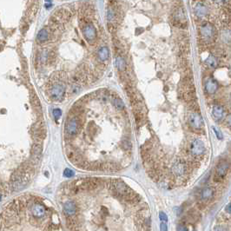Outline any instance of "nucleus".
I'll return each instance as SVG.
<instances>
[{"instance_id": "1a4fd4ad", "label": "nucleus", "mask_w": 231, "mask_h": 231, "mask_svg": "<svg viewBox=\"0 0 231 231\" xmlns=\"http://www.w3.org/2000/svg\"><path fill=\"white\" fill-rule=\"evenodd\" d=\"M215 196V188L212 187L204 188L200 193V199L202 202H207L212 199Z\"/></svg>"}, {"instance_id": "412c9836", "label": "nucleus", "mask_w": 231, "mask_h": 231, "mask_svg": "<svg viewBox=\"0 0 231 231\" xmlns=\"http://www.w3.org/2000/svg\"><path fill=\"white\" fill-rule=\"evenodd\" d=\"M113 103H114L115 107H116L117 110H122V109H123V107H124L123 102H122L120 98H118V97H116V98H115V99L113 100Z\"/></svg>"}, {"instance_id": "4be33fe9", "label": "nucleus", "mask_w": 231, "mask_h": 231, "mask_svg": "<svg viewBox=\"0 0 231 231\" xmlns=\"http://www.w3.org/2000/svg\"><path fill=\"white\" fill-rule=\"evenodd\" d=\"M64 176H65V177H71V176H74V172H73L71 170H70V169H66V170L64 171Z\"/></svg>"}, {"instance_id": "39448f33", "label": "nucleus", "mask_w": 231, "mask_h": 231, "mask_svg": "<svg viewBox=\"0 0 231 231\" xmlns=\"http://www.w3.org/2000/svg\"><path fill=\"white\" fill-rule=\"evenodd\" d=\"M188 122H190L191 127L194 129H201L203 127L204 122L202 118V116L196 113H191L188 117Z\"/></svg>"}, {"instance_id": "393cba45", "label": "nucleus", "mask_w": 231, "mask_h": 231, "mask_svg": "<svg viewBox=\"0 0 231 231\" xmlns=\"http://www.w3.org/2000/svg\"><path fill=\"white\" fill-rule=\"evenodd\" d=\"M160 231H168V227H167L166 222H161V224H160Z\"/></svg>"}, {"instance_id": "6e6552de", "label": "nucleus", "mask_w": 231, "mask_h": 231, "mask_svg": "<svg viewBox=\"0 0 231 231\" xmlns=\"http://www.w3.org/2000/svg\"><path fill=\"white\" fill-rule=\"evenodd\" d=\"M31 213H32V216L36 218L44 217L45 216V208L42 204L37 202L33 204L31 207Z\"/></svg>"}, {"instance_id": "a211bd4d", "label": "nucleus", "mask_w": 231, "mask_h": 231, "mask_svg": "<svg viewBox=\"0 0 231 231\" xmlns=\"http://www.w3.org/2000/svg\"><path fill=\"white\" fill-rule=\"evenodd\" d=\"M37 38V40L39 42H45V41H47L48 38H49V33H48V31L45 29H42L38 32Z\"/></svg>"}, {"instance_id": "f03ea898", "label": "nucleus", "mask_w": 231, "mask_h": 231, "mask_svg": "<svg viewBox=\"0 0 231 231\" xmlns=\"http://www.w3.org/2000/svg\"><path fill=\"white\" fill-rule=\"evenodd\" d=\"M229 162L226 160L221 161L216 169V174H215V181L216 182H221L223 180V178L226 176L228 170H229Z\"/></svg>"}, {"instance_id": "a878e982", "label": "nucleus", "mask_w": 231, "mask_h": 231, "mask_svg": "<svg viewBox=\"0 0 231 231\" xmlns=\"http://www.w3.org/2000/svg\"><path fill=\"white\" fill-rule=\"evenodd\" d=\"M213 130H214V131H215V134H216V136H217V138H218V139H222V135L221 134L220 130H216V128H213Z\"/></svg>"}, {"instance_id": "c85d7f7f", "label": "nucleus", "mask_w": 231, "mask_h": 231, "mask_svg": "<svg viewBox=\"0 0 231 231\" xmlns=\"http://www.w3.org/2000/svg\"><path fill=\"white\" fill-rule=\"evenodd\" d=\"M226 121H227V123H228V125L229 126V127H231V114H229L228 116H227V119H226Z\"/></svg>"}, {"instance_id": "c756f323", "label": "nucleus", "mask_w": 231, "mask_h": 231, "mask_svg": "<svg viewBox=\"0 0 231 231\" xmlns=\"http://www.w3.org/2000/svg\"><path fill=\"white\" fill-rule=\"evenodd\" d=\"M226 211L228 212V213H229V214H231V202L230 203H228L227 206H226Z\"/></svg>"}, {"instance_id": "bb28decb", "label": "nucleus", "mask_w": 231, "mask_h": 231, "mask_svg": "<svg viewBox=\"0 0 231 231\" xmlns=\"http://www.w3.org/2000/svg\"><path fill=\"white\" fill-rule=\"evenodd\" d=\"M177 231H188L187 227L184 226V225H179L178 228H177Z\"/></svg>"}, {"instance_id": "9b49d317", "label": "nucleus", "mask_w": 231, "mask_h": 231, "mask_svg": "<svg viewBox=\"0 0 231 231\" xmlns=\"http://www.w3.org/2000/svg\"><path fill=\"white\" fill-rule=\"evenodd\" d=\"M185 170H186L185 163L181 160L176 161L172 167V172L174 173V175H176L177 176H182L185 172Z\"/></svg>"}, {"instance_id": "5701e85b", "label": "nucleus", "mask_w": 231, "mask_h": 231, "mask_svg": "<svg viewBox=\"0 0 231 231\" xmlns=\"http://www.w3.org/2000/svg\"><path fill=\"white\" fill-rule=\"evenodd\" d=\"M53 116H54L55 118H59V117L62 116V111H61V110H59V109L54 110V111H53Z\"/></svg>"}, {"instance_id": "f3484780", "label": "nucleus", "mask_w": 231, "mask_h": 231, "mask_svg": "<svg viewBox=\"0 0 231 231\" xmlns=\"http://www.w3.org/2000/svg\"><path fill=\"white\" fill-rule=\"evenodd\" d=\"M110 56V51L107 47H102L98 51V58L101 61H105L109 58Z\"/></svg>"}, {"instance_id": "4468645a", "label": "nucleus", "mask_w": 231, "mask_h": 231, "mask_svg": "<svg viewBox=\"0 0 231 231\" xmlns=\"http://www.w3.org/2000/svg\"><path fill=\"white\" fill-rule=\"evenodd\" d=\"M195 13L198 17H203L208 13V8L202 3H198L195 7Z\"/></svg>"}, {"instance_id": "ddd939ff", "label": "nucleus", "mask_w": 231, "mask_h": 231, "mask_svg": "<svg viewBox=\"0 0 231 231\" xmlns=\"http://www.w3.org/2000/svg\"><path fill=\"white\" fill-rule=\"evenodd\" d=\"M217 83L214 79H209L206 82L205 85V90L208 94H214L217 91Z\"/></svg>"}, {"instance_id": "9d476101", "label": "nucleus", "mask_w": 231, "mask_h": 231, "mask_svg": "<svg viewBox=\"0 0 231 231\" xmlns=\"http://www.w3.org/2000/svg\"><path fill=\"white\" fill-rule=\"evenodd\" d=\"M64 211L67 216H74L77 211L76 203L74 202H66L64 204Z\"/></svg>"}, {"instance_id": "7ed1b4c3", "label": "nucleus", "mask_w": 231, "mask_h": 231, "mask_svg": "<svg viewBox=\"0 0 231 231\" xmlns=\"http://www.w3.org/2000/svg\"><path fill=\"white\" fill-rule=\"evenodd\" d=\"M81 130V122L78 117H72L71 118L66 125H65V131L70 136H75L77 135Z\"/></svg>"}, {"instance_id": "cd10ccee", "label": "nucleus", "mask_w": 231, "mask_h": 231, "mask_svg": "<svg viewBox=\"0 0 231 231\" xmlns=\"http://www.w3.org/2000/svg\"><path fill=\"white\" fill-rule=\"evenodd\" d=\"M214 231H226V229H225L224 227L219 225V226H216V227L214 228Z\"/></svg>"}, {"instance_id": "7c9ffc66", "label": "nucleus", "mask_w": 231, "mask_h": 231, "mask_svg": "<svg viewBox=\"0 0 231 231\" xmlns=\"http://www.w3.org/2000/svg\"><path fill=\"white\" fill-rule=\"evenodd\" d=\"M1 198H2V196H1V195H0V201H1Z\"/></svg>"}, {"instance_id": "20e7f679", "label": "nucleus", "mask_w": 231, "mask_h": 231, "mask_svg": "<svg viewBox=\"0 0 231 231\" xmlns=\"http://www.w3.org/2000/svg\"><path fill=\"white\" fill-rule=\"evenodd\" d=\"M205 147L204 143L199 140V139H195L191 142L190 143V152L193 156H200L204 152Z\"/></svg>"}, {"instance_id": "b1692460", "label": "nucleus", "mask_w": 231, "mask_h": 231, "mask_svg": "<svg viewBox=\"0 0 231 231\" xmlns=\"http://www.w3.org/2000/svg\"><path fill=\"white\" fill-rule=\"evenodd\" d=\"M159 218H160V220H161L162 222H164L168 221V217H167L166 214L163 213V212H160V213H159Z\"/></svg>"}, {"instance_id": "f8f14e48", "label": "nucleus", "mask_w": 231, "mask_h": 231, "mask_svg": "<svg viewBox=\"0 0 231 231\" xmlns=\"http://www.w3.org/2000/svg\"><path fill=\"white\" fill-rule=\"evenodd\" d=\"M64 92H65V86L63 85H59V83H58V85H56L52 88L51 94V97L54 99L58 100V99H60L63 97V95H64Z\"/></svg>"}, {"instance_id": "6ab92c4d", "label": "nucleus", "mask_w": 231, "mask_h": 231, "mask_svg": "<svg viewBox=\"0 0 231 231\" xmlns=\"http://www.w3.org/2000/svg\"><path fill=\"white\" fill-rule=\"evenodd\" d=\"M175 20H176L177 22H182V21H185V15L183 13V11L179 9L178 11H176V14H175Z\"/></svg>"}, {"instance_id": "dca6fc26", "label": "nucleus", "mask_w": 231, "mask_h": 231, "mask_svg": "<svg viewBox=\"0 0 231 231\" xmlns=\"http://www.w3.org/2000/svg\"><path fill=\"white\" fill-rule=\"evenodd\" d=\"M205 63H206V65H208V67L212 68V69L216 68V66H217V65H218L217 58H216L215 56H213V55L208 56V58L206 59Z\"/></svg>"}, {"instance_id": "f257e3e1", "label": "nucleus", "mask_w": 231, "mask_h": 231, "mask_svg": "<svg viewBox=\"0 0 231 231\" xmlns=\"http://www.w3.org/2000/svg\"><path fill=\"white\" fill-rule=\"evenodd\" d=\"M111 188L115 196L124 199L125 201L133 202L136 200V198H137L135 192L122 180H112L111 182Z\"/></svg>"}, {"instance_id": "0eeeda50", "label": "nucleus", "mask_w": 231, "mask_h": 231, "mask_svg": "<svg viewBox=\"0 0 231 231\" xmlns=\"http://www.w3.org/2000/svg\"><path fill=\"white\" fill-rule=\"evenodd\" d=\"M83 33L85 37L89 41H93L96 37H97V31L95 29V27L92 25H87L86 26L83 27Z\"/></svg>"}, {"instance_id": "aec40b11", "label": "nucleus", "mask_w": 231, "mask_h": 231, "mask_svg": "<svg viewBox=\"0 0 231 231\" xmlns=\"http://www.w3.org/2000/svg\"><path fill=\"white\" fill-rule=\"evenodd\" d=\"M116 67L120 70V71H122L125 69V62L124 60L121 57H116Z\"/></svg>"}, {"instance_id": "423d86ee", "label": "nucleus", "mask_w": 231, "mask_h": 231, "mask_svg": "<svg viewBox=\"0 0 231 231\" xmlns=\"http://www.w3.org/2000/svg\"><path fill=\"white\" fill-rule=\"evenodd\" d=\"M201 35L205 39H211L215 35V29L212 25L209 23H205L201 27Z\"/></svg>"}, {"instance_id": "2eb2a0df", "label": "nucleus", "mask_w": 231, "mask_h": 231, "mask_svg": "<svg viewBox=\"0 0 231 231\" xmlns=\"http://www.w3.org/2000/svg\"><path fill=\"white\" fill-rule=\"evenodd\" d=\"M212 112H213V116L216 119H222L224 115V109L221 105H215L213 107Z\"/></svg>"}]
</instances>
